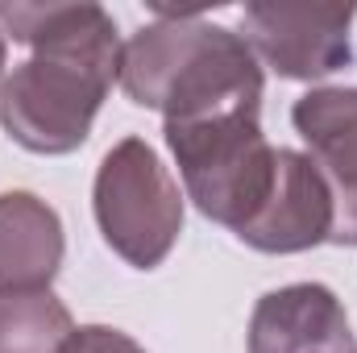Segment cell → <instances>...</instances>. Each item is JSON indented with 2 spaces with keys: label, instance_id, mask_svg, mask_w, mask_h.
Here are the masks:
<instances>
[{
  "label": "cell",
  "instance_id": "6da1fadb",
  "mask_svg": "<svg viewBox=\"0 0 357 353\" xmlns=\"http://www.w3.org/2000/svg\"><path fill=\"white\" fill-rule=\"evenodd\" d=\"M0 33L33 54L0 80V129L29 154H71L121 80V33L104 4L0 0Z\"/></svg>",
  "mask_w": 357,
  "mask_h": 353
},
{
  "label": "cell",
  "instance_id": "7a4b0ae2",
  "mask_svg": "<svg viewBox=\"0 0 357 353\" xmlns=\"http://www.w3.org/2000/svg\"><path fill=\"white\" fill-rule=\"evenodd\" d=\"M121 88L167 121L262 108V63L250 42L195 13H158L121 50Z\"/></svg>",
  "mask_w": 357,
  "mask_h": 353
},
{
  "label": "cell",
  "instance_id": "3957f363",
  "mask_svg": "<svg viewBox=\"0 0 357 353\" xmlns=\"http://www.w3.org/2000/svg\"><path fill=\"white\" fill-rule=\"evenodd\" d=\"M162 133L183 175V195L208 220L241 237L266 208L278 179V146L262 133V108L167 121Z\"/></svg>",
  "mask_w": 357,
  "mask_h": 353
},
{
  "label": "cell",
  "instance_id": "277c9868",
  "mask_svg": "<svg viewBox=\"0 0 357 353\" xmlns=\"http://www.w3.org/2000/svg\"><path fill=\"white\" fill-rule=\"evenodd\" d=\"M91 212L104 246L133 270H158L183 233V191L142 137H125L104 154Z\"/></svg>",
  "mask_w": 357,
  "mask_h": 353
},
{
  "label": "cell",
  "instance_id": "5b68a950",
  "mask_svg": "<svg viewBox=\"0 0 357 353\" xmlns=\"http://www.w3.org/2000/svg\"><path fill=\"white\" fill-rule=\"evenodd\" d=\"M357 4L254 0L241 8V38L278 80H324L354 63Z\"/></svg>",
  "mask_w": 357,
  "mask_h": 353
},
{
  "label": "cell",
  "instance_id": "8992f818",
  "mask_svg": "<svg viewBox=\"0 0 357 353\" xmlns=\"http://www.w3.org/2000/svg\"><path fill=\"white\" fill-rule=\"evenodd\" d=\"M291 125L312 150L333 195V246L357 250V88H312L291 108Z\"/></svg>",
  "mask_w": 357,
  "mask_h": 353
},
{
  "label": "cell",
  "instance_id": "52a82bcc",
  "mask_svg": "<svg viewBox=\"0 0 357 353\" xmlns=\"http://www.w3.org/2000/svg\"><path fill=\"white\" fill-rule=\"evenodd\" d=\"M250 353H354L349 312L324 283L266 291L250 316Z\"/></svg>",
  "mask_w": 357,
  "mask_h": 353
},
{
  "label": "cell",
  "instance_id": "ba28073f",
  "mask_svg": "<svg viewBox=\"0 0 357 353\" xmlns=\"http://www.w3.org/2000/svg\"><path fill=\"white\" fill-rule=\"evenodd\" d=\"M333 237V195L307 154L278 146V179L258 220L237 237L262 254H303Z\"/></svg>",
  "mask_w": 357,
  "mask_h": 353
},
{
  "label": "cell",
  "instance_id": "9c48e42d",
  "mask_svg": "<svg viewBox=\"0 0 357 353\" xmlns=\"http://www.w3.org/2000/svg\"><path fill=\"white\" fill-rule=\"evenodd\" d=\"M67 237L59 212L33 191L0 195V295L50 291L63 270Z\"/></svg>",
  "mask_w": 357,
  "mask_h": 353
},
{
  "label": "cell",
  "instance_id": "30bf717a",
  "mask_svg": "<svg viewBox=\"0 0 357 353\" xmlns=\"http://www.w3.org/2000/svg\"><path fill=\"white\" fill-rule=\"evenodd\" d=\"M71 333V312L54 291L0 295V353H63Z\"/></svg>",
  "mask_w": 357,
  "mask_h": 353
},
{
  "label": "cell",
  "instance_id": "8fae6325",
  "mask_svg": "<svg viewBox=\"0 0 357 353\" xmlns=\"http://www.w3.org/2000/svg\"><path fill=\"white\" fill-rule=\"evenodd\" d=\"M63 353H146L129 333H121V329H112V324H79L71 337H67V345Z\"/></svg>",
  "mask_w": 357,
  "mask_h": 353
},
{
  "label": "cell",
  "instance_id": "7c38bea8",
  "mask_svg": "<svg viewBox=\"0 0 357 353\" xmlns=\"http://www.w3.org/2000/svg\"><path fill=\"white\" fill-rule=\"evenodd\" d=\"M0 71H4V33H0ZM4 80V75H0Z\"/></svg>",
  "mask_w": 357,
  "mask_h": 353
},
{
  "label": "cell",
  "instance_id": "4fadbf2b",
  "mask_svg": "<svg viewBox=\"0 0 357 353\" xmlns=\"http://www.w3.org/2000/svg\"><path fill=\"white\" fill-rule=\"evenodd\" d=\"M354 353H357V345H354Z\"/></svg>",
  "mask_w": 357,
  "mask_h": 353
}]
</instances>
